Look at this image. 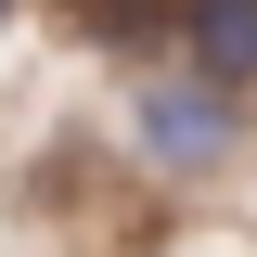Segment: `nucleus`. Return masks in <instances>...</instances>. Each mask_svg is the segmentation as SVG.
I'll use <instances>...</instances> for the list:
<instances>
[{
    "label": "nucleus",
    "instance_id": "1",
    "mask_svg": "<svg viewBox=\"0 0 257 257\" xmlns=\"http://www.w3.org/2000/svg\"><path fill=\"white\" fill-rule=\"evenodd\" d=\"M128 128H142L155 167H206V155L231 142V90H206V77H155V90L128 103Z\"/></svg>",
    "mask_w": 257,
    "mask_h": 257
},
{
    "label": "nucleus",
    "instance_id": "2",
    "mask_svg": "<svg viewBox=\"0 0 257 257\" xmlns=\"http://www.w3.org/2000/svg\"><path fill=\"white\" fill-rule=\"evenodd\" d=\"M180 52L206 90H257V0H180Z\"/></svg>",
    "mask_w": 257,
    "mask_h": 257
},
{
    "label": "nucleus",
    "instance_id": "3",
    "mask_svg": "<svg viewBox=\"0 0 257 257\" xmlns=\"http://www.w3.org/2000/svg\"><path fill=\"white\" fill-rule=\"evenodd\" d=\"M0 13H13V0H0Z\"/></svg>",
    "mask_w": 257,
    "mask_h": 257
}]
</instances>
